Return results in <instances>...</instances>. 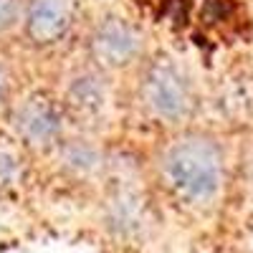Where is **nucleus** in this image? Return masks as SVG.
Returning a JSON list of instances; mask_svg holds the SVG:
<instances>
[{"label": "nucleus", "mask_w": 253, "mask_h": 253, "mask_svg": "<svg viewBox=\"0 0 253 253\" xmlns=\"http://www.w3.org/2000/svg\"><path fill=\"white\" fill-rule=\"evenodd\" d=\"M26 157L28 152L13 139L8 132H0V193L18 187V182L26 175Z\"/></svg>", "instance_id": "8"}, {"label": "nucleus", "mask_w": 253, "mask_h": 253, "mask_svg": "<svg viewBox=\"0 0 253 253\" xmlns=\"http://www.w3.org/2000/svg\"><path fill=\"white\" fill-rule=\"evenodd\" d=\"M84 53L91 66L112 76L134 74L147 58V36L137 20L119 10L101 13L84 38Z\"/></svg>", "instance_id": "4"}, {"label": "nucleus", "mask_w": 253, "mask_h": 253, "mask_svg": "<svg viewBox=\"0 0 253 253\" xmlns=\"http://www.w3.org/2000/svg\"><path fill=\"white\" fill-rule=\"evenodd\" d=\"M251 248H253V236H251Z\"/></svg>", "instance_id": "11"}, {"label": "nucleus", "mask_w": 253, "mask_h": 253, "mask_svg": "<svg viewBox=\"0 0 253 253\" xmlns=\"http://www.w3.org/2000/svg\"><path fill=\"white\" fill-rule=\"evenodd\" d=\"M48 157L56 162L58 172L76 182H91L109 167V152L101 134L84 129H69Z\"/></svg>", "instance_id": "7"}, {"label": "nucleus", "mask_w": 253, "mask_h": 253, "mask_svg": "<svg viewBox=\"0 0 253 253\" xmlns=\"http://www.w3.org/2000/svg\"><path fill=\"white\" fill-rule=\"evenodd\" d=\"M28 0H0V41L20 33Z\"/></svg>", "instance_id": "9"}, {"label": "nucleus", "mask_w": 253, "mask_h": 253, "mask_svg": "<svg viewBox=\"0 0 253 253\" xmlns=\"http://www.w3.org/2000/svg\"><path fill=\"white\" fill-rule=\"evenodd\" d=\"M58 99L71 129L101 134L117 114V76L84 61L66 74Z\"/></svg>", "instance_id": "5"}, {"label": "nucleus", "mask_w": 253, "mask_h": 253, "mask_svg": "<svg viewBox=\"0 0 253 253\" xmlns=\"http://www.w3.org/2000/svg\"><path fill=\"white\" fill-rule=\"evenodd\" d=\"M79 18V0H28L20 36L26 43L46 51L63 43Z\"/></svg>", "instance_id": "6"}, {"label": "nucleus", "mask_w": 253, "mask_h": 253, "mask_svg": "<svg viewBox=\"0 0 253 253\" xmlns=\"http://www.w3.org/2000/svg\"><path fill=\"white\" fill-rule=\"evenodd\" d=\"M134 107L162 132L190 126L200 107L195 76L172 53H147L134 71Z\"/></svg>", "instance_id": "2"}, {"label": "nucleus", "mask_w": 253, "mask_h": 253, "mask_svg": "<svg viewBox=\"0 0 253 253\" xmlns=\"http://www.w3.org/2000/svg\"><path fill=\"white\" fill-rule=\"evenodd\" d=\"M15 76H13V69L5 56H0V119L5 117L8 107L15 99Z\"/></svg>", "instance_id": "10"}, {"label": "nucleus", "mask_w": 253, "mask_h": 253, "mask_svg": "<svg viewBox=\"0 0 253 253\" xmlns=\"http://www.w3.org/2000/svg\"><path fill=\"white\" fill-rule=\"evenodd\" d=\"M155 175L180 208L205 213L228 185V147L220 134L198 126L167 132L155 155Z\"/></svg>", "instance_id": "1"}, {"label": "nucleus", "mask_w": 253, "mask_h": 253, "mask_svg": "<svg viewBox=\"0 0 253 253\" xmlns=\"http://www.w3.org/2000/svg\"><path fill=\"white\" fill-rule=\"evenodd\" d=\"M3 119L5 132L13 139H18L28 155L41 157H48L56 150V144L63 139V134L71 129L58 94L48 89L15 94Z\"/></svg>", "instance_id": "3"}]
</instances>
